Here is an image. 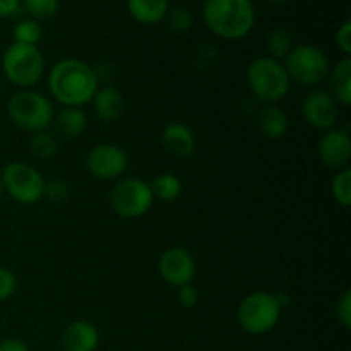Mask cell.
<instances>
[{
    "label": "cell",
    "mask_w": 351,
    "mask_h": 351,
    "mask_svg": "<svg viewBox=\"0 0 351 351\" xmlns=\"http://www.w3.org/2000/svg\"><path fill=\"white\" fill-rule=\"evenodd\" d=\"M98 79L89 64L79 58H64L51 67L48 88L51 96L64 106L81 108L91 103L98 91Z\"/></svg>",
    "instance_id": "cell-1"
},
{
    "label": "cell",
    "mask_w": 351,
    "mask_h": 351,
    "mask_svg": "<svg viewBox=\"0 0 351 351\" xmlns=\"http://www.w3.org/2000/svg\"><path fill=\"white\" fill-rule=\"evenodd\" d=\"M202 17L215 36L237 41L245 38L256 24L252 0H206Z\"/></svg>",
    "instance_id": "cell-2"
},
{
    "label": "cell",
    "mask_w": 351,
    "mask_h": 351,
    "mask_svg": "<svg viewBox=\"0 0 351 351\" xmlns=\"http://www.w3.org/2000/svg\"><path fill=\"white\" fill-rule=\"evenodd\" d=\"M10 122L27 132H41L51 125L55 108L50 99L33 89H21L10 96L7 103Z\"/></svg>",
    "instance_id": "cell-3"
},
{
    "label": "cell",
    "mask_w": 351,
    "mask_h": 351,
    "mask_svg": "<svg viewBox=\"0 0 351 351\" xmlns=\"http://www.w3.org/2000/svg\"><path fill=\"white\" fill-rule=\"evenodd\" d=\"M247 82L256 98L266 105H276L290 91L291 81L283 62L271 57H259L247 67Z\"/></svg>",
    "instance_id": "cell-4"
},
{
    "label": "cell",
    "mask_w": 351,
    "mask_h": 351,
    "mask_svg": "<svg viewBox=\"0 0 351 351\" xmlns=\"http://www.w3.org/2000/svg\"><path fill=\"white\" fill-rule=\"evenodd\" d=\"M280 317L281 300L269 291H254L247 295L237 308V321L240 328L254 336L273 331Z\"/></svg>",
    "instance_id": "cell-5"
},
{
    "label": "cell",
    "mask_w": 351,
    "mask_h": 351,
    "mask_svg": "<svg viewBox=\"0 0 351 351\" xmlns=\"http://www.w3.org/2000/svg\"><path fill=\"white\" fill-rule=\"evenodd\" d=\"M290 81H295L300 86L314 88L328 79L331 71V62L328 55L315 45L302 43L290 50L283 60Z\"/></svg>",
    "instance_id": "cell-6"
},
{
    "label": "cell",
    "mask_w": 351,
    "mask_h": 351,
    "mask_svg": "<svg viewBox=\"0 0 351 351\" xmlns=\"http://www.w3.org/2000/svg\"><path fill=\"white\" fill-rule=\"evenodd\" d=\"M2 71L14 86L29 89L43 77L45 58L38 47L10 43L2 55Z\"/></svg>",
    "instance_id": "cell-7"
},
{
    "label": "cell",
    "mask_w": 351,
    "mask_h": 351,
    "mask_svg": "<svg viewBox=\"0 0 351 351\" xmlns=\"http://www.w3.org/2000/svg\"><path fill=\"white\" fill-rule=\"evenodd\" d=\"M110 208L119 218L136 219L146 215L154 197L147 182L141 178H122L112 187L108 195Z\"/></svg>",
    "instance_id": "cell-8"
},
{
    "label": "cell",
    "mask_w": 351,
    "mask_h": 351,
    "mask_svg": "<svg viewBox=\"0 0 351 351\" xmlns=\"http://www.w3.org/2000/svg\"><path fill=\"white\" fill-rule=\"evenodd\" d=\"M0 178L3 192H7L19 204H34L43 197L45 178L33 165L12 161L3 168Z\"/></svg>",
    "instance_id": "cell-9"
},
{
    "label": "cell",
    "mask_w": 351,
    "mask_h": 351,
    "mask_svg": "<svg viewBox=\"0 0 351 351\" xmlns=\"http://www.w3.org/2000/svg\"><path fill=\"white\" fill-rule=\"evenodd\" d=\"M86 167L89 173L99 180H117L129 168V156L117 144H98L89 151Z\"/></svg>",
    "instance_id": "cell-10"
},
{
    "label": "cell",
    "mask_w": 351,
    "mask_h": 351,
    "mask_svg": "<svg viewBox=\"0 0 351 351\" xmlns=\"http://www.w3.org/2000/svg\"><path fill=\"white\" fill-rule=\"evenodd\" d=\"M305 122L317 130H329L338 122V103L324 89H314L302 101Z\"/></svg>",
    "instance_id": "cell-11"
},
{
    "label": "cell",
    "mask_w": 351,
    "mask_h": 351,
    "mask_svg": "<svg viewBox=\"0 0 351 351\" xmlns=\"http://www.w3.org/2000/svg\"><path fill=\"white\" fill-rule=\"evenodd\" d=\"M160 276L171 287H184L192 283L195 276V261L189 250L182 247H170L158 261Z\"/></svg>",
    "instance_id": "cell-12"
},
{
    "label": "cell",
    "mask_w": 351,
    "mask_h": 351,
    "mask_svg": "<svg viewBox=\"0 0 351 351\" xmlns=\"http://www.w3.org/2000/svg\"><path fill=\"white\" fill-rule=\"evenodd\" d=\"M317 156L329 170L348 168L351 160V137L345 129H329L317 143Z\"/></svg>",
    "instance_id": "cell-13"
},
{
    "label": "cell",
    "mask_w": 351,
    "mask_h": 351,
    "mask_svg": "<svg viewBox=\"0 0 351 351\" xmlns=\"http://www.w3.org/2000/svg\"><path fill=\"white\" fill-rule=\"evenodd\" d=\"M161 143L165 149L177 158H189L194 154L197 141L191 127L182 122H171L161 132Z\"/></svg>",
    "instance_id": "cell-14"
},
{
    "label": "cell",
    "mask_w": 351,
    "mask_h": 351,
    "mask_svg": "<svg viewBox=\"0 0 351 351\" xmlns=\"http://www.w3.org/2000/svg\"><path fill=\"white\" fill-rule=\"evenodd\" d=\"M99 345V332L88 321H74L62 335L64 351H95Z\"/></svg>",
    "instance_id": "cell-15"
},
{
    "label": "cell",
    "mask_w": 351,
    "mask_h": 351,
    "mask_svg": "<svg viewBox=\"0 0 351 351\" xmlns=\"http://www.w3.org/2000/svg\"><path fill=\"white\" fill-rule=\"evenodd\" d=\"M329 95L341 106L351 105V58L345 57L338 60V64L331 65L328 74Z\"/></svg>",
    "instance_id": "cell-16"
},
{
    "label": "cell",
    "mask_w": 351,
    "mask_h": 351,
    "mask_svg": "<svg viewBox=\"0 0 351 351\" xmlns=\"http://www.w3.org/2000/svg\"><path fill=\"white\" fill-rule=\"evenodd\" d=\"M127 10L136 23L153 26L165 21L170 3L168 0H127Z\"/></svg>",
    "instance_id": "cell-17"
},
{
    "label": "cell",
    "mask_w": 351,
    "mask_h": 351,
    "mask_svg": "<svg viewBox=\"0 0 351 351\" xmlns=\"http://www.w3.org/2000/svg\"><path fill=\"white\" fill-rule=\"evenodd\" d=\"M93 106H95L96 115L105 122H115L123 113V98L120 91L113 86L98 88V91L93 96Z\"/></svg>",
    "instance_id": "cell-18"
},
{
    "label": "cell",
    "mask_w": 351,
    "mask_h": 351,
    "mask_svg": "<svg viewBox=\"0 0 351 351\" xmlns=\"http://www.w3.org/2000/svg\"><path fill=\"white\" fill-rule=\"evenodd\" d=\"M51 125L55 127V132L65 139H75L81 137L88 129V117L81 108H72L65 106L58 115L53 117Z\"/></svg>",
    "instance_id": "cell-19"
},
{
    "label": "cell",
    "mask_w": 351,
    "mask_h": 351,
    "mask_svg": "<svg viewBox=\"0 0 351 351\" xmlns=\"http://www.w3.org/2000/svg\"><path fill=\"white\" fill-rule=\"evenodd\" d=\"M261 132L269 139H281L287 136L290 120L288 115L278 105H264L259 112Z\"/></svg>",
    "instance_id": "cell-20"
},
{
    "label": "cell",
    "mask_w": 351,
    "mask_h": 351,
    "mask_svg": "<svg viewBox=\"0 0 351 351\" xmlns=\"http://www.w3.org/2000/svg\"><path fill=\"white\" fill-rule=\"evenodd\" d=\"M151 192L154 199H160L163 202H173L182 194V182L173 173H161L153 178L149 184Z\"/></svg>",
    "instance_id": "cell-21"
},
{
    "label": "cell",
    "mask_w": 351,
    "mask_h": 351,
    "mask_svg": "<svg viewBox=\"0 0 351 351\" xmlns=\"http://www.w3.org/2000/svg\"><path fill=\"white\" fill-rule=\"evenodd\" d=\"M293 40H291V34L288 33L283 27H274L267 33L266 36V50L267 57L274 58V60H285L287 55L290 53V50L293 48Z\"/></svg>",
    "instance_id": "cell-22"
},
{
    "label": "cell",
    "mask_w": 351,
    "mask_h": 351,
    "mask_svg": "<svg viewBox=\"0 0 351 351\" xmlns=\"http://www.w3.org/2000/svg\"><path fill=\"white\" fill-rule=\"evenodd\" d=\"M12 38L14 43H23V45H31V47H38L41 40H43V27L38 21L31 19H21L17 21L16 26L12 29Z\"/></svg>",
    "instance_id": "cell-23"
},
{
    "label": "cell",
    "mask_w": 351,
    "mask_h": 351,
    "mask_svg": "<svg viewBox=\"0 0 351 351\" xmlns=\"http://www.w3.org/2000/svg\"><path fill=\"white\" fill-rule=\"evenodd\" d=\"M24 12L34 21L51 19L60 9V0H21Z\"/></svg>",
    "instance_id": "cell-24"
},
{
    "label": "cell",
    "mask_w": 351,
    "mask_h": 351,
    "mask_svg": "<svg viewBox=\"0 0 351 351\" xmlns=\"http://www.w3.org/2000/svg\"><path fill=\"white\" fill-rule=\"evenodd\" d=\"M29 149L31 154L38 160H48L57 153L58 144L53 134H50L48 130H41V132H34L31 136Z\"/></svg>",
    "instance_id": "cell-25"
},
{
    "label": "cell",
    "mask_w": 351,
    "mask_h": 351,
    "mask_svg": "<svg viewBox=\"0 0 351 351\" xmlns=\"http://www.w3.org/2000/svg\"><path fill=\"white\" fill-rule=\"evenodd\" d=\"M331 195L339 206L350 208L351 206V170L343 168L336 171L335 178L331 180Z\"/></svg>",
    "instance_id": "cell-26"
},
{
    "label": "cell",
    "mask_w": 351,
    "mask_h": 351,
    "mask_svg": "<svg viewBox=\"0 0 351 351\" xmlns=\"http://www.w3.org/2000/svg\"><path fill=\"white\" fill-rule=\"evenodd\" d=\"M165 21H167L168 27L173 33H187L194 26V16L185 7H173V9H170Z\"/></svg>",
    "instance_id": "cell-27"
},
{
    "label": "cell",
    "mask_w": 351,
    "mask_h": 351,
    "mask_svg": "<svg viewBox=\"0 0 351 351\" xmlns=\"http://www.w3.org/2000/svg\"><path fill=\"white\" fill-rule=\"evenodd\" d=\"M43 197H47L50 202H55V204H62L71 197V187H69L67 182L53 178L50 182H45Z\"/></svg>",
    "instance_id": "cell-28"
},
{
    "label": "cell",
    "mask_w": 351,
    "mask_h": 351,
    "mask_svg": "<svg viewBox=\"0 0 351 351\" xmlns=\"http://www.w3.org/2000/svg\"><path fill=\"white\" fill-rule=\"evenodd\" d=\"M336 319L345 329L351 328V290L343 291L336 304Z\"/></svg>",
    "instance_id": "cell-29"
},
{
    "label": "cell",
    "mask_w": 351,
    "mask_h": 351,
    "mask_svg": "<svg viewBox=\"0 0 351 351\" xmlns=\"http://www.w3.org/2000/svg\"><path fill=\"white\" fill-rule=\"evenodd\" d=\"M17 278L7 267H0V302H5L16 293Z\"/></svg>",
    "instance_id": "cell-30"
},
{
    "label": "cell",
    "mask_w": 351,
    "mask_h": 351,
    "mask_svg": "<svg viewBox=\"0 0 351 351\" xmlns=\"http://www.w3.org/2000/svg\"><path fill=\"white\" fill-rule=\"evenodd\" d=\"M177 298H178V304H180L182 307L185 308L195 307L199 302V290L192 283L184 285V287H178Z\"/></svg>",
    "instance_id": "cell-31"
},
{
    "label": "cell",
    "mask_w": 351,
    "mask_h": 351,
    "mask_svg": "<svg viewBox=\"0 0 351 351\" xmlns=\"http://www.w3.org/2000/svg\"><path fill=\"white\" fill-rule=\"evenodd\" d=\"M336 45H338L339 50L350 57L351 53V21L346 19L341 26L336 31Z\"/></svg>",
    "instance_id": "cell-32"
},
{
    "label": "cell",
    "mask_w": 351,
    "mask_h": 351,
    "mask_svg": "<svg viewBox=\"0 0 351 351\" xmlns=\"http://www.w3.org/2000/svg\"><path fill=\"white\" fill-rule=\"evenodd\" d=\"M21 9V0H0V19L14 16Z\"/></svg>",
    "instance_id": "cell-33"
},
{
    "label": "cell",
    "mask_w": 351,
    "mask_h": 351,
    "mask_svg": "<svg viewBox=\"0 0 351 351\" xmlns=\"http://www.w3.org/2000/svg\"><path fill=\"white\" fill-rule=\"evenodd\" d=\"M0 351H29V348L23 339L5 338L0 341Z\"/></svg>",
    "instance_id": "cell-34"
},
{
    "label": "cell",
    "mask_w": 351,
    "mask_h": 351,
    "mask_svg": "<svg viewBox=\"0 0 351 351\" xmlns=\"http://www.w3.org/2000/svg\"><path fill=\"white\" fill-rule=\"evenodd\" d=\"M93 71H95L96 79H98V82H99V81H103V79H105V81H108V79L113 75V72H115V69H113V65L108 64V62H101V64H98L96 67H93Z\"/></svg>",
    "instance_id": "cell-35"
},
{
    "label": "cell",
    "mask_w": 351,
    "mask_h": 351,
    "mask_svg": "<svg viewBox=\"0 0 351 351\" xmlns=\"http://www.w3.org/2000/svg\"><path fill=\"white\" fill-rule=\"evenodd\" d=\"M266 2L273 3V5H281V3H287L288 0H266Z\"/></svg>",
    "instance_id": "cell-36"
},
{
    "label": "cell",
    "mask_w": 351,
    "mask_h": 351,
    "mask_svg": "<svg viewBox=\"0 0 351 351\" xmlns=\"http://www.w3.org/2000/svg\"><path fill=\"white\" fill-rule=\"evenodd\" d=\"M3 194H5V192H3V185H2V178H0V201H2V197H3Z\"/></svg>",
    "instance_id": "cell-37"
}]
</instances>
